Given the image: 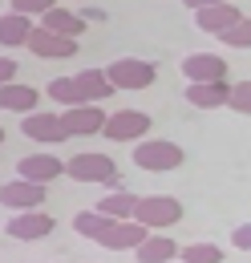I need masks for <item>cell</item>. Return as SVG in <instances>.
Returning a JSON list of instances; mask_svg holds the SVG:
<instances>
[{
    "label": "cell",
    "mask_w": 251,
    "mask_h": 263,
    "mask_svg": "<svg viewBox=\"0 0 251 263\" xmlns=\"http://www.w3.org/2000/svg\"><path fill=\"white\" fill-rule=\"evenodd\" d=\"M134 206H138L134 191H110V195L97 202V211H105L110 219H134Z\"/></svg>",
    "instance_id": "obj_22"
},
{
    "label": "cell",
    "mask_w": 251,
    "mask_h": 263,
    "mask_svg": "<svg viewBox=\"0 0 251 263\" xmlns=\"http://www.w3.org/2000/svg\"><path fill=\"white\" fill-rule=\"evenodd\" d=\"M16 174L21 178H29V182H53V178H61L65 174V162L61 158H53V154H29V158H21L16 162Z\"/></svg>",
    "instance_id": "obj_13"
},
{
    "label": "cell",
    "mask_w": 251,
    "mask_h": 263,
    "mask_svg": "<svg viewBox=\"0 0 251 263\" xmlns=\"http://www.w3.org/2000/svg\"><path fill=\"white\" fill-rule=\"evenodd\" d=\"M146 235H150V231L142 227L138 219H114V227L105 231L97 243H101L105 251H134V247H138Z\"/></svg>",
    "instance_id": "obj_11"
},
{
    "label": "cell",
    "mask_w": 251,
    "mask_h": 263,
    "mask_svg": "<svg viewBox=\"0 0 251 263\" xmlns=\"http://www.w3.org/2000/svg\"><path fill=\"white\" fill-rule=\"evenodd\" d=\"M231 247L235 251H251V223H239V227L231 231Z\"/></svg>",
    "instance_id": "obj_28"
},
{
    "label": "cell",
    "mask_w": 251,
    "mask_h": 263,
    "mask_svg": "<svg viewBox=\"0 0 251 263\" xmlns=\"http://www.w3.org/2000/svg\"><path fill=\"white\" fill-rule=\"evenodd\" d=\"M0 146H4V126H0Z\"/></svg>",
    "instance_id": "obj_31"
},
{
    "label": "cell",
    "mask_w": 251,
    "mask_h": 263,
    "mask_svg": "<svg viewBox=\"0 0 251 263\" xmlns=\"http://www.w3.org/2000/svg\"><path fill=\"white\" fill-rule=\"evenodd\" d=\"M45 93L57 101V105H65V109H69V105H85L81 93H77V81H73V77H53V81L45 85Z\"/></svg>",
    "instance_id": "obj_23"
},
{
    "label": "cell",
    "mask_w": 251,
    "mask_h": 263,
    "mask_svg": "<svg viewBox=\"0 0 251 263\" xmlns=\"http://www.w3.org/2000/svg\"><path fill=\"white\" fill-rule=\"evenodd\" d=\"M61 122H65V130H69V138H89V134H101L105 114H101L97 101H85V105H69L61 114Z\"/></svg>",
    "instance_id": "obj_10"
},
{
    "label": "cell",
    "mask_w": 251,
    "mask_h": 263,
    "mask_svg": "<svg viewBox=\"0 0 251 263\" xmlns=\"http://www.w3.org/2000/svg\"><path fill=\"white\" fill-rule=\"evenodd\" d=\"M227 109H235V114H251V77L231 85V93H227Z\"/></svg>",
    "instance_id": "obj_26"
},
{
    "label": "cell",
    "mask_w": 251,
    "mask_h": 263,
    "mask_svg": "<svg viewBox=\"0 0 251 263\" xmlns=\"http://www.w3.org/2000/svg\"><path fill=\"white\" fill-rule=\"evenodd\" d=\"M37 89L32 85H21V81H8L0 85V109H12V114H32L37 109Z\"/></svg>",
    "instance_id": "obj_19"
},
{
    "label": "cell",
    "mask_w": 251,
    "mask_h": 263,
    "mask_svg": "<svg viewBox=\"0 0 251 263\" xmlns=\"http://www.w3.org/2000/svg\"><path fill=\"white\" fill-rule=\"evenodd\" d=\"M65 178L73 182H101V186H118V166L110 154H73L65 158Z\"/></svg>",
    "instance_id": "obj_1"
},
{
    "label": "cell",
    "mask_w": 251,
    "mask_h": 263,
    "mask_svg": "<svg viewBox=\"0 0 251 263\" xmlns=\"http://www.w3.org/2000/svg\"><path fill=\"white\" fill-rule=\"evenodd\" d=\"M219 41L227 49H251V16H239L231 29H223Z\"/></svg>",
    "instance_id": "obj_25"
},
{
    "label": "cell",
    "mask_w": 251,
    "mask_h": 263,
    "mask_svg": "<svg viewBox=\"0 0 251 263\" xmlns=\"http://www.w3.org/2000/svg\"><path fill=\"white\" fill-rule=\"evenodd\" d=\"M21 134H25V138H32V142H45V146H53V142H65V138H69V130H65V122H61V114H41V109L25 114Z\"/></svg>",
    "instance_id": "obj_9"
},
{
    "label": "cell",
    "mask_w": 251,
    "mask_h": 263,
    "mask_svg": "<svg viewBox=\"0 0 251 263\" xmlns=\"http://www.w3.org/2000/svg\"><path fill=\"white\" fill-rule=\"evenodd\" d=\"M53 4H57V0H8V8H12V12H25V16H45Z\"/></svg>",
    "instance_id": "obj_27"
},
{
    "label": "cell",
    "mask_w": 251,
    "mask_h": 263,
    "mask_svg": "<svg viewBox=\"0 0 251 263\" xmlns=\"http://www.w3.org/2000/svg\"><path fill=\"white\" fill-rule=\"evenodd\" d=\"M239 16H243V12H239L231 0H219V4H211V8H199V12H194V25H199L203 33H215V36H219L223 29H231Z\"/></svg>",
    "instance_id": "obj_15"
},
{
    "label": "cell",
    "mask_w": 251,
    "mask_h": 263,
    "mask_svg": "<svg viewBox=\"0 0 251 263\" xmlns=\"http://www.w3.org/2000/svg\"><path fill=\"white\" fill-rule=\"evenodd\" d=\"M183 77L187 81H223L227 61L219 53H190V57H183Z\"/></svg>",
    "instance_id": "obj_12"
},
{
    "label": "cell",
    "mask_w": 251,
    "mask_h": 263,
    "mask_svg": "<svg viewBox=\"0 0 251 263\" xmlns=\"http://www.w3.org/2000/svg\"><path fill=\"white\" fill-rule=\"evenodd\" d=\"M134 219L146 231H166V227H174V223H183V202L174 195H146V198H138Z\"/></svg>",
    "instance_id": "obj_2"
},
{
    "label": "cell",
    "mask_w": 251,
    "mask_h": 263,
    "mask_svg": "<svg viewBox=\"0 0 251 263\" xmlns=\"http://www.w3.org/2000/svg\"><path fill=\"white\" fill-rule=\"evenodd\" d=\"M41 29H49V33H61V36H81V33H85V21H81L77 12L61 8V4H53V8L41 16Z\"/></svg>",
    "instance_id": "obj_20"
},
{
    "label": "cell",
    "mask_w": 251,
    "mask_h": 263,
    "mask_svg": "<svg viewBox=\"0 0 251 263\" xmlns=\"http://www.w3.org/2000/svg\"><path fill=\"white\" fill-rule=\"evenodd\" d=\"M227 93H231V81H187V101L199 105V109H219L227 105Z\"/></svg>",
    "instance_id": "obj_14"
},
{
    "label": "cell",
    "mask_w": 251,
    "mask_h": 263,
    "mask_svg": "<svg viewBox=\"0 0 251 263\" xmlns=\"http://www.w3.org/2000/svg\"><path fill=\"white\" fill-rule=\"evenodd\" d=\"M73 81H77L81 101H105L110 93H118V89H114V81L105 77V69H81Z\"/></svg>",
    "instance_id": "obj_18"
},
{
    "label": "cell",
    "mask_w": 251,
    "mask_h": 263,
    "mask_svg": "<svg viewBox=\"0 0 251 263\" xmlns=\"http://www.w3.org/2000/svg\"><path fill=\"white\" fill-rule=\"evenodd\" d=\"M114 227V219H110V215H105V211H77V215H73V231H77V235H81V239H101V235H105V231Z\"/></svg>",
    "instance_id": "obj_21"
},
{
    "label": "cell",
    "mask_w": 251,
    "mask_h": 263,
    "mask_svg": "<svg viewBox=\"0 0 251 263\" xmlns=\"http://www.w3.org/2000/svg\"><path fill=\"white\" fill-rule=\"evenodd\" d=\"M8 81H16V61L0 53V85H8Z\"/></svg>",
    "instance_id": "obj_29"
},
{
    "label": "cell",
    "mask_w": 251,
    "mask_h": 263,
    "mask_svg": "<svg viewBox=\"0 0 251 263\" xmlns=\"http://www.w3.org/2000/svg\"><path fill=\"white\" fill-rule=\"evenodd\" d=\"M178 259L183 263H223V247L219 243H187V247H178Z\"/></svg>",
    "instance_id": "obj_24"
},
{
    "label": "cell",
    "mask_w": 251,
    "mask_h": 263,
    "mask_svg": "<svg viewBox=\"0 0 251 263\" xmlns=\"http://www.w3.org/2000/svg\"><path fill=\"white\" fill-rule=\"evenodd\" d=\"M146 130H150V114H142V109L105 114V126H101V134H105L110 142H142Z\"/></svg>",
    "instance_id": "obj_5"
},
{
    "label": "cell",
    "mask_w": 251,
    "mask_h": 263,
    "mask_svg": "<svg viewBox=\"0 0 251 263\" xmlns=\"http://www.w3.org/2000/svg\"><path fill=\"white\" fill-rule=\"evenodd\" d=\"M190 12H199V8H211V4H219V0H183Z\"/></svg>",
    "instance_id": "obj_30"
},
{
    "label": "cell",
    "mask_w": 251,
    "mask_h": 263,
    "mask_svg": "<svg viewBox=\"0 0 251 263\" xmlns=\"http://www.w3.org/2000/svg\"><path fill=\"white\" fill-rule=\"evenodd\" d=\"M105 77L114 81V89L118 93H134V89H150L158 77L154 61H142V57H118V61H110V69H105Z\"/></svg>",
    "instance_id": "obj_4"
},
{
    "label": "cell",
    "mask_w": 251,
    "mask_h": 263,
    "mask_svg": "<svg viewBox=\"0 0 251 263\" xmlns=\"http://www.w3.org/2000/svg\"><path fill=\"white\" fill-rule=\"evenodd\" d=\"M183 158H187L183 146H178V142H166V138H158V142H138V146H134V166H138V170H150V174L178 170Z\"/></svg>",
    "instance_id": "obj_3"
},
{
    "label": "cell",
    "mask_w": 251,
    "mask_h": 263,
    "mask_svg": "<svg viewBox=\"0 0 251 263\" xmlns=\"http://www.w3.org/2000/svg\"><path fill=\"white\" fill-rule=\"evenodd\" d=\"M134 259L138 263H166V259H178V243L170 239V235H158L150 231L138 247H134Z\"/></svg>",
    "instance_id": "obj_16"
},
{
    "label": "cell",
    "mask_w": 251,
    "mask_h": 263,
    "mask_svg": "<svg viewBox=\"0 0 251 263\" xmlns=\"http://www.w3.org/2000/svg\"><path fill=\"white\" fill-rule=\"evenodd\" d=\"M45 182H29V178H12V182H4L0 186V206H8V211H37L41 202H45Z\"/></svg>",
    "instance_id": "obj_8"
},
{
    "label": "cell",
    "mask_w": 251,
    "mask_h": 263,
    "mask_svg": "<svg viewBox=\"0 0 251 263\" xmlns=\"http://www.w3.org/2000/svg\"><path fill=\"white\" fill-rule=\"evenodd\" d=\"M29 53L41 61H69V57H77V36H61L37 25L29 36Z\"/></svg>",
    "instance_id": "obj_7"
},
{
    "label": "cell",
    "mask_w": 251,
    "mask_h": 263,
    "mask_svg": "<svg viewBox=\"0 0 251 263\" xmlns=\"http://www.w3.org/2000/svg\"><path fill=\"white\" fill-rule=\"evenodd\" d=\"M32 16H25V12H4L0 16V45L4 49H21V45H29V36H32Z\"/></svg>",
    "instance_id": "obj_17"
},
{
    "label": "cell",
    "mask_w": 251,
    "mask_h": 263,
    "mask_svg": "<svg viewBox=\"0 0 251 263\" xmlns=\"http://www.w3.org/2000/svg\"><path fill=\"white\" fill-rule=\"evenodd\" d=\"M53 215H45L41 206L37 211H16L8 223H4V235L8 239H21V243H37V239H45V235H53Z\"/></svg>",
    "instance_id": "obj_6"
}]
</instances>
